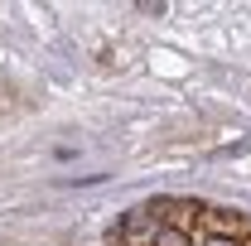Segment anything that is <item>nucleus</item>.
<instances>
[{
	"instance_id": "f257e3e1",
	"label": "nucleus",
	"mask_w": 251,
	"mask_h": 246,
	"mask_svg": "<svg viewBox=\"0 0 251 246\" xmlns=\"http://www.w3.org/2000/svg\"><path fill=\"white\" fill-rule=\"evenodd\" d=\"M208 246H237V242H227V237H213V242H208Z\"/></svg>"
}]
</instances>
